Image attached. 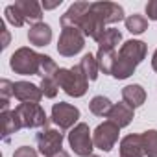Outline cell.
<instances>
[{"label": "cell", "mask_w": 157, "mask_h": 157, "mask_svg": "<svg viewBox=\"0 0 157 157\" xmlns=\"http://www.w3.org/2000/svg\"><path fill=\"white\" fill-rule=\"evenodd\" d=\"M56 80H57V85L68 96H74V98L83 96L89 89V80L80 65H76L72 68H59L56 72Z\"/></svg>", "instance_id": "6da1fadb"}, {"label": "cell", "mask_w": 157, "mask_h": 157, "mask_svg": "<svg viewBox=\"0 0 157 157\" xmlns=\"http://www.w3.org/2000/svg\"><path fill=\"white\" fill-rule=\"evenodd\" d=\"M43 65V54H37L33 48L22 46L13 52L10 57V67L15 74L21 76H39Z\"/></svg>", "instance_id": "7a4b0ae2"}, {"label": "cell", "mask_w": 157, "mask_h": 157, "mask_svg": "<svg viewBox=\"0 0 157 157\" xmlns=\"http://www.w3.org/2000/svg\"><path fill=\"white\" fill-rule=\"evenodd\" d=\"M85 46V35L76 26H65L61 30L59 41H57V52L63 57H72L80 54Z\"/></svg>", "instance_id": "3957f363"}, {"label": "cell", "mask_w": 157, "mask_h": 157, "mask_svg": "<svg viewBox=\"0 0 157 157\" xmlns=\"http://www.w3.org/2000/svg\"><path fill=\"white\" fill-rule=\"evenodd\" d=\"M68 144L72 148V151L78 157H89L93 155L94 150V142H93V133L89 129V126L85 122L76 124L70 133H68Z\"/></svg>", "instance_id": "277c9868"}, {"label": "cell", "mask_w": 157, "mask_h": 157, "mask_svg": "<svg viewBox=\"0 0 157 157\" xmlns=\"http://www.w3.org/2000/svg\"><path fill=\"white\" fill-rule=\"evenodd\" d=\"M15 113L21 118L22 128L28 129H35V128H48V117L43 109L41 104H19L15 107Z\"/></svg>", "instance_id": "5b68a950"}, {"label": "cell", "mask_w": 157, "mask_h": 157, "mask_svg": "<svg viewBox=\"0 0 157 157\" xmlns=\"http://www.w3.org/2000/svg\"><path fill=\"white\" fill-rule=\"evenodd\" d=\"M120 135V128L117 124H113L111 120H105L102 124L96 126V129L93 131V142L94 148L102 150V151H111L118 140Z\"/></svg>", "instance_id": "8992f818"}, {"label": "cell", "mask_w": 157, "mask_h": 157, "mask_svg": "<svg viewBox=\"0 0 157 157\" xmlns=\"http://www.w3.org/2000/svg\"><path fill=\"white\" fill-rule=\"evenodd\" d=\"M63 139H65V135L61 133V129L43 128L35 135V142H37L39 153H43L44 157H50V155L57 153L61 150V146H63Z\"/></svg>", "instance_id": "52a82bcc"}, {"label": "cell", "mask_w": 157, "mask_h": 157, "mask_svg": "<svg viewBox=\"0 0 157 157\" xmlns=\"http://www.w3.org/2000/svg\"><path fill=\"white\" fill-rule=\"evenodd\" d=\"M80 118V109L72 104H67V102H57L52 105V117L50 120L61 129V131H67L70 128H74V124Z\"/></svg>", "instance_id": "ba28073f"}, {"label": "cell", "mask_w": 157, "mask_h": 157, "mask_svg": "<svg viewBox=\"0 0 157 157\" xmlns=\"http://www.w3.org/2000/svg\"><path fill=\"white\" fill-rule=\"evenodd\" d=\"M78 28L83 32L85 37H91V39H94L96 43L102 39V35H104L105 30H107V28H105V22H104V19H102V15H98V13L93 10V6H91V10L83 15V19L80 21Z\"/></svg>", "instance_id": "9c48e42d"}, {"label": "cell", "mask_w": 157, "mask_h": 157, "mask_svg": "<svg viewBox=\"0 0 157 157\" xmlns=\"http://www.w3.org/2000/svg\"><path fill=\"white\" fill-rule=\"evenodd\" d=\"M146 54H148V46H146V43H142V41H139V39H129V41H126V43L120 46V50H118V56H120L122 59L129 61V63L135 65V67L144 61Z\"/></svg>", "instance_id": "30bf717a"}, {"label": "cell", "mask_w": 157, "mask_h": 157, "mask_svg": "<svg viewBox=\"0 0 157 157\" xmlns=\"http://www.w3.org/2000/svg\"><path fill=\"white\" fill-rule=\"evenodd\" d=\"M13 96L22 104H39L43 98V91H41V87H37L32 82H15Z\"/></svg>", "instance_id": "8fae6325"}, {"label": "cell", "mask_w": 157, "mask_h": 157, "mask_svg": "<svg viewBox=\"0 0 157 157\" xmlns=\"http://www.w3.org/2000/svg\"><path fill=\"white\" fill-rule=\"evenodd\" d=\"M91 6L98 15H102L105 24H117L120 21H126L124 19V8L115 4V2H93Z\"/></svg>", "instance_id": "7c38bea8"}, {"label": "cell", "mask_w": 157, "mask_h": 157, "mask_svg": "<svg viewBox=\"0 0 157 157\" xmlns=\"http://www.w3.org/2000/svg\"><path fill=\"white\" fill-rule=\"evenodd\" d=\"M89 10H91V4H89V2H74V4L61 15V19H59L61 28H65V26H76V28H78L80 21L83 19V15H85Z\"/></svg>", "instance_id": "4fadbf2b"}, {"label": "cell", "mask_w": 157, "mask_h": 157, "mask_svg": "<svg viewBox=\"0 0 157 157\" xmlns=\"http://www.w3.org/2000/svg\"><path fill=\"white\" fill-rule=\"evenodd\" d=\"M120 157H142L144 155V146H142V135L131 133L126 135L120 140Z\"/></svg>", "instance_id": "5bb4252c"}, {"label": "cell", "mask_w": 157, "mask_h": 157, "mask_svg": "<svg viewBox=\"0 0 157 157\" xmlns=\"http://www.w3.org/2000/svg\"><path fill=\"white\" fill-rule=\"evenodd\" d=\"M28 41L33 46H46L52 41V28L46 22H37L28 30Z\"/></svg>", "instance_id": "9a60e30c"}, {"label": "cell", "mask_w": 157, "mask_h": 157, "mask_svg": "<svg viewBox=\"0 0 157 157\" xmlns=\"http://www.w3.org/2000/svg\"><path fill=\"white\" fill-rule=\"evenodd\" d=\"M107 120H111V122L117 124L118 128H126V126H129V122L133 120V109H131L126 102L113 104V109L109 111Z\"/></svg>", "instance_id": "2e32d148"}, {"label": "cell", "mask_w": 157, "mask_h": 157, "mask_svg": "<svg viewBox=\"0 0 157 157\" xmlns=\"http://www.w3.org/2000/svg\"><path fill=\"white\" fill-rule=\"evenodd\" d=\"M122 100L131 107V109H137L140 107L144 102H146V91L142 85L139 83H133V85H126L122 89Z\"/></svg>", "instance_id": "e0dca14e"}, {"label": "cell", "mask_w": 157, "mask_h": 157, "mask_svg": "<svg viewBox=\"0 0 157 157\" xmlns=\"http://www.w3.org/2000/svg\"><path fill=\"white\" fill-rule=\"evenodd\" d=\"M15 6L22 13V17L26 19V22H33V24L41 22L43 10H41V4L39 2H35V0H17Z\"/></svg>", "instance_id": "ac0fdd59"}, {"label": "cell", "mask_w": 157, "mask_h": 157, "mask_svg": "<svg viewBox=\"0 0 157 157\" xmlns=\"http://www.w3.org/2000/svg\"><path fill=\"white\" fill-rule=\"evenodd\" d=\"M0 115H2V139H4V142H10L11 135H15L17 131L22 129L21 118L15 113V109L6 111V113H0Z\"/></svg>", "instance_id": "d6986e66"}, {"label": "cell", "mask_w": 157, "mask_h": 157, "mask_svg": "<svg viewBox=\"0 0 157 157\" xmlns=\"http://www.w3.org/2000/svg\"><path fill=\"white\" fill-rule=\"evenodd\" d=\"M122 41V33L117 28H107L105 33L102 35V39L98 41V50L100 52H111L117 48V44Z\"/></svg>", "instance_id": "ffe728a7"}, {"label": "cell", "mask_w": 157, "mask_h": 157, "mask_svg": "<svg viewBox=\"0 0 157 157\" xmlns=\"http://www.w3.org/2000/svg\"><path fill=\"white\" fill-rule=\"evenodd\" d=\"M126 30L133 35H140L148 30V19L144 15H139V13H133L129 17H126Z\"/></svg>", "instance_id": "44dd1931"}, {"label": "cell", "mask_w": 157, "mask_h": 157, "mask_svg": "<svg viewBox=\"0 0 157 157\" xmlns=\"http://www.w3.org/2000/svg\"><path fill=\"white\" fill-rule=\"evenodd\" d=\"M89 109H91L93 115H96V117H105V118H107L109 111L113 109V104H111V100H109L107 96L98 94V96H94V98L89 102Z\"/></svg>", "instance_id": "7402d4cb"}, {"label": "cell", "mask_w": 157, "mask_h": 157, "mask_svg": "<svg viewBox=\"0 0 157 157\" xmlns=\"http://www.w3.org/2000/svg\"><path fill=\"white\" fill-rule=\"evenodd\" d=\"M80 67L83 70V74L87 76L89 82H94L98 78V72H100V67H98V61H96V56L93 54H85L80 61Z\"/></svg>", "instance_id": "603a6c76"}, {"label": "cell", "mask_w": 157, "mask_h": 157, "mask_svg": "<svg viewBox=\"0 0 157 157\" xmlns=\"http://www.w3.org/2000/svg\"><path fill=\"white\" fill-rule=\"evenodd\" d=\"M96 61H98V67L104 74H109L113 76V68H115V63H117V50H111V52H96Z\"/></svg>", "instance_id": "cb8c5ba5"}, {"label": "cell", "mask_w": 157, "mask_h": 157, "mask_svg": "<svg viewBox=\"0 0 157 157\" xmlns=\"http://www.w3.org/2000/svg\"><path fill=\"white\" fill-rule=\"evenodd\" d=\"M13 96V82L0 80V113L10 111V98Z\"/></svg>", "instance_id": "d4e9b609"}, {"label": "cell", "mask_w": 157, "mask_h": 157, "mask_svg": "<svg viewBox=\"0 0 157 157\" xmlns=\"http://www.w3.org/2000/svg\"><path fill=\"white\" fill-rule=\"evenodd\" d=\"M142 135V146H144V155L148 157H157V129H148Z\"/></svg>", "instance_id": "484cf974"}, {"label": "cell", "mask_w": 157, "mask_h": 157, "mask_svg": "<svg viewBox=\"0 0 157 157\" xmlns=\"http://www.w3.org/2000/svg\"><path fill=\"white\" fill-rule=\"evenodd\" d=\"M39 87H41L44 98H56V96H57V91H59V85H57V80H56V74H54V76L43 78Z\"/></svg>", "instance_id": "4316f807"}, {"label": "cell", "mask_w": 157, "mask_h": 157, "mask_svg": "<svg viewBox=\"0 0 157 157\" xmlns=\"http://www.w3.org/2000/svg\"><path fill=\"white\" fill-rule=\"evenodd\" d=\"M6 19H8V22L10 24H13L15 28H21V26H24L26 24V19L22 17V13L19 11V8L15 6V4H10L8 8H6Z\"/></svg>", "instance_id": "83f0119b"}, {"label": "cell", "mask_w": 157, "mask_h": 157, "mask_svg": "<svg viewBox=\"0 0 157 157\" xmlns=\"http://www.w3.org/2000/svg\"><path fill=\"white\" fill-rule=\"evenodd\" d=\"M13 157H39V153H37V150H33L30 146H21L15 150Z\"/></svg>", "instance_id": "f1b7e54d"}, {"label": "cell", "mask_w": 157, "mask_h": 157, "mask_svg": "<svg viewBox=\"0 0 157 157\" xmlns=\"http://www.w3.org/2000/svg\"><path fill=\"white\" fill-rule=\"evenodd\" d=\"M146 15L150 21H157V0H150L146 4Z\"/></svg>", "instance_id": "f546056e"}, {"label": "cell", "mask_w": 157, "mask_h": 157, "mask_svg": "<svg viewBox=\"0 0 157 157\" xmlns=\"http://www.w3.org/2000/svg\"><path fill=\"white\" fill-rule=\"evenodd\" d=\"M0 30H2V33H4V44H2V48H6V46H8V43H10V35H8V32H6L4 22H0Z\"/></svg>", "instance_id": "4dcf8cb0"}, {"label": "cell", "mask_w": 157, "mask_h": 157, "mask_svg": "<svg viewBox=\"0 0 157 157\" xmlns=\"http://www.w3.org/2000/svg\"><path fill=\"white\" fill-rule=\"evenodd\" d=\"M61 4V0H56V2H43V8L44 10H54V8H57Z\"/></svg>", "instance_id": "1f68e13d"}, {"label": "cell", "mask_w": 157, "mask_h": 157, "mask_svg": "<svg viewBox=\"0 0 157 157\" xmlns=\"http://www.w3.org/2000/svg\"><path fill=\"white\" fill-rule=\"evenodd\" d=\"M151 68L157 72V48H155V52H153V56H151Z\"/></svg>", "instance_id": "d6a6232c"}, {"label": "cell", "mask_w": 157, "mask_h": 157, "mask_svg": "<svg viewBox=\"0 0 157 157\" xmlns=\"http://www.w3.org/2000/svg\"><path fill=\"white\" fill-rule=\"evenodd\" d=\"M50 157H70V155H68L65 150H59L57 153H54V155H50Z\"/></svg>", "instance_id": "836d02e7"}, {"label": "cell", "mask_w": 157, "mask_h": 157, "mask_svg": "<svg viewBox=\"0 0 157 157\" xmlns=\"http://www.w3.org/2000/svg\"><path fill=\"white\" fill-rule=\"evenodd\" d=\"M89 157H98V155H89Z\"/></svg>", "instance_id": "e575fe53"}]
</instances>
